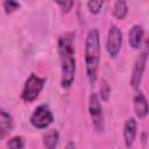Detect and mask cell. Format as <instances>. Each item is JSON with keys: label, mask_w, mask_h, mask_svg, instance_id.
<instances>
[{"label": "cell", "mask_w": 149, "mask_h": 149, "mask_svg": "<svg viewBox=\"0 0 149 149\" xmlns=\"http://www.w3.org/2000/svg\"><path fill=\"white\" fill-rule=\"evenodd\" d=\"M122 45V31L116 26H111L108 34H107V41H106V50L108 55L112 58H115L121 49Z\"/></svg>", "instance_id": "obj_7"}, {"label": "cell", "mask_w": 149, "mask_h": 149, "mask_svg": "<svg viewBox=\"0 0 149 149\" xmlns=\"http://www.w3.org/2000/svg\"><path fill=\"white\" fill-rule=\"evenodd\" d=\"M144 30L141 24H134L128 33V43L133 49H140L143 40Z\"/></svg>", "instance_id": "obj_10"}, {"label": "cell", "mask_w": 149, "mask_h": 149, "mask_svg": "<svg viewBox=\"0 0 149 149\" xmlns=\"http://www.w3.org/2000/svg\"><path fill=\"white\" fill-rule=\"evenodd\" d=\"M59 140V133L57 129H51L43 136V146L45 149H56Z\"/></svg>", "instance_id": "obj_12"}, {"label": "cell", "mask_w": 149, "mask_h": 149, "mask_svg": "<svg viewBox=\"0 0 149 149\" xmlns=\"http://www.w3.org/2000/svg\"><path fill=\"white\" fill-rule=\"evenodd\" d=\"M7 149H24V139L22 136H14L7 141Z\"/></svg>", "instance_id": "obj_14"}, {"label": "cell", "mask_w": 149, "mask_h": 149, "mask_svg": "<svg viewBox=\"0 0 149 149\" xmlns=\"http://www.w3.org/2000/svg\"><path fill=\"white\" fill-rule=\"evenodd\" d=\"M65 149H76V144H74L72 141H70V142H68V143H66Z\"/></svg>", "instance_id": "obj_19"}, {"label": "cell", "mask_w": 149, "mask_h": 149, "mask_svg": "<svg viewBox=\"0 0 149 149\" xmlns=\"http://www.w3.org/2000/svg\"><path fill=\"white\" fill-rule=\"evenodd\" d=\"M74 31H66L59 35L57 42L58 55L61 59V86L65 90L70 88L76 74V58H74Z\"/></svg>", "instance_id": "obj_1"}, {"label": "cell", "mask_w": 149, "mask_h": 149, "mask_svg": "<svg viewBox=\"0 0 149 149\" xmlns=\"http://www.w3.org/2000/svg\"><path fill=\"white\" fill-rule=\"evenodd\" d=\"M2 8L5 10L6 14H12L13 12L17 10L20 8V3L16 1H12V0H7L2 2Z\"/></svg>", "instance_id": "obj_16"}, {"label": "cell", "mask_w": 149, "mask_h": 149, "mask_svg": "<svg viewBox=\"0 0 149 149\" xmlns=\"http://www.w3.org/2000/svg\"><path fill=\"white\" fill-rule=\"evenodd\" d=\"M99 93H100V99L102 101H108L109 100V97H111V86L107 83V80H105V79L101 80Z\"/></svg>", "instance_id": "obj_15"}, {"label": "cell", "mask_w": 149, "mask_h": 149, "mask_svg": "<svg viewBox=\"0 0 149 149\" xmlns=\"http://www.w3.org/2000/svg\"><path fill=\"white\" fill-rule=\"evenodd\" d=\"M44 84H45V78H42L35 73H31L24 81V85L21 92L22 100L24 102H31L35 99H37V97L40 95V93L44 87Z\"/></svg>", "instance_id": "obj_3"}, {"label": "cell", "mask_w": 149, "mask_h": 149, "mask_svg": "<svg viewBox=\"0 0 149 149\" xmlns=\"http://www.w3.org/2000/svg\"><path fill=\"white\" fill-rule=\"evenodd\" d=\"M122 134H123V141H125L126 147L130 149L136 139V134H137V122L134 118H129L125 121Z\"/></svg>", "instance_id": "obj_8"}, {"label": "cell", "mask_w": 149, "mask_h": 149, "mask_svg": "<svg viewBox=\"0 0 149 149\" xmlns=\"http://www.w3.org/2000/svg\"><path fill=\"white\" fill-rule=\"evenodd\" d=\"M113 16L118 20H123L127 16L128 13V6L126 1H115L113 5V9H112Z\"/></svg>", "instance_id": "obj_13"}, {"label": "cell", "mask_w": 149, "mask_h": 149, "mask_svg": "<svg viewBox=\"0 0 149 149\" xmlns=\"http://www.w3.org/2000/svg\"><path fill=\"white\" fill-rule=\"evenodd\" d=\"M14 128V121L12 115L5 109L0 111V139L3 140Z\"/></svg>", "instance_id": "obj_11"}, {"label": "cell", "mask_w": 149, "mask_h": 149, "mask_svg": "<svg viewBox=\"0 0 149 149\" xmlns=\"http://www.w3.org/2000/svg\"><path fill=\"white\" fill-rule=\"evenodd\" d=\"M52 121H54V115L47 104L38 105L34 109V112L30 116V123L37 129L48 128L52 123Z\"/></svg>", "instance_id": "obj_6"}, {"label": "cell", "mask_w": 149, "mask_h": 149, "mask_svg": "<svg viewBox=\"0 0 149 149\" xmlns=\"http://www.w3.org/2000/svg\"><path fill=\"white\" fill-rule=\"evenodd\" d=\"M85 70L86 76L91 85L97 81L98 70L100 64V36L98 29H90L85 40Z\"/></svg>", "instance_id": "obj_2"}, {"label": "cell", "mask_w": 149, "mask_h": 149, "mask_svg": "<svg viewBox=\"0 0 149 149\" xmlns=\"http://www.w3.org/2000/svg\"><path fill=\"white\" fill-rule=\"evenodd\" d=\"M56 3L61 7L63 13H69L73 6V1H57Z\"/></svg>", "instance_id": "obj_18"}, {"label": "cell", "mask_w": 149, "mask_h": 149, "mask_svg": "<svg viewBox=\"0 0 149 149\" xmlns=\"http://www.w3.org/2000/svg\"><path fill=\"white\" fill-rule=\"evenodd\" d=\"M88 114L91 118L92 126L95 132L101 133L105 129V118L100 105V99L97 93L92 92L88 97Z\"/></svg>", "instance_id": "obj_4"}, {"label": "cell", "mask_w": 149, "mask_h": 149, "mask_svg": "<svg viewBox=\"0 0 149 149\" xmlns=\"http://www.w3.org/2000/svg\"><path fill=\"white\" fill-rule=\"evenodd\" d=\"M133 107H134V112H135L137 118L143 119L148 115V113H149V102H148L146 95L142 92H137L134 95Z\"/></svg>", "instance_id": "obj_9"}, {"label": "cell", "mask_w": 149, "mask_h": 149, "mask_svg": "<svg viewBox=\"0 0 149 149\" xmlns=\"http://www.w3.org/2000/svg\"><path fill=\"white\" fill-rule=\"evenodd\" d=\"M148 42L149 41L146 42V49L137 56V58L135 59L134 65H133V70H132V74H130V85L134 90H137L142 81V77L144 73V69H146V64H147V59H148V55H149Z\"/></svg>", "instance_id": "obj_5"}, {"label": "cell", "mask_w": 149, "mask_h": 149, "mask_svg": "<svg viewBox=\"0 0 149 149\" xmlns=\"http://www.w3.org/2000/svg\"><path fill=\"white\" fill-rule=\"evenodd\" d=\"M86 6H87V9L90 10V13H92V14H98V13L100 12L101 7L104 6V1H102V0H100V1H94V0L87 1Z\"/></svg>", "instance_id": "obj_17"}]
</instances>
